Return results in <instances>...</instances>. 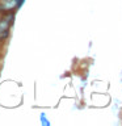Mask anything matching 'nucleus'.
Segmentation results:
<instances>
[{"label":"nucleus","instance_id":"1","mask_svg":"<svg viewBox=\"0 0 122 126\" xmlns=\"http://www.w3.org/2000/svg\"><path fill=\"white\" fill-rule=\"evenodd\" d=\"M16 8H17V0H1L0 1V12H9Z\"/></svg>","mask_w":122,"mask_h":126},{"label":"nucleus","instance_id":"2","mask_svg":"<svg viewBox=\"0 0 122 126\" xmlns=\"http://www.w3.org/2000/svg\"><path fill=\"white\" fill-rule=\"evenodd\" d=\"M41 122H42L43 125H45V124H46V125H50V122L46 120V116H45V114H41Z\"/></svg>","mask_w":122,"mask_h":126},{"label":"nucleus","instance_id":"3","mask_svg":"<svg viewBox=\"0 0 122 126\" xmlns=\"http://www.w3.org/2000/svg\"><path fill=\"white\" fill-rule=\"evenodd\" d=\"M24 1H25V0H17V8H20L24 4Z\"/></svg>","mask_w":122,"mask_h":126}]
</instances>
